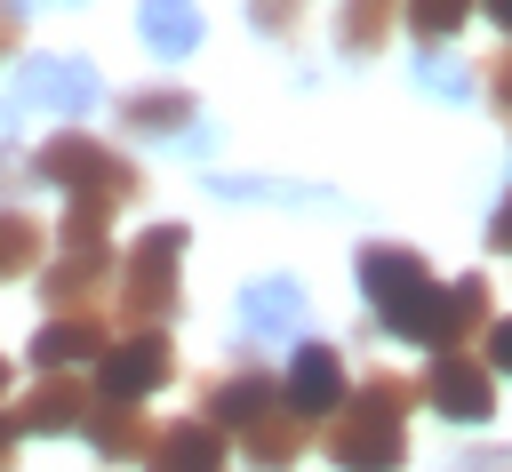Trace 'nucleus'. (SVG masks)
<instances>
[{
	"label": "nucleus",
	"mask_w": 512,
	"mask_h": 472,
	"mask_svg": "<svg viewBox=\"0 0 512 472\" xmlns=\"http://www.w3.org/2000/svg\"><path fill=\"white\" fill-rule=\"evenodd\" d=\"M152 472H224V432L208 424V416H184V424H160V440H152V456H144Z\"/></svg>",
	"instance_id": "13"
},
{
	"label": "nucleus",
	"mask_w": 512,
	"mask_h": 472,
	"mask_svg": "<svg viewBox=\"0 0 512 472\" xmlns=\"http://www.w3.org/2000/svg\"><path fill=\"white\" fill-rule=\"evenodd\" d=\"M104 312H56L40 336H32V368L48 376V368H96L104 360Z\"/></svg>",
	"instance_id": "10"
},
{
	"label": "nucleus",
	"mask_w": 512,
	"mask_h": 472,
	"mask_svg": "<svg viewBox=\"0 0 512 472\" xmlns=\"http://www.w3.org/2000/svg\"><path fill=\"white\" fill-rule=\"evenodd\" d=\"M40 248H48V232H40L24 208H0V280L32 272V264H40Z\"/></svg>",
	"instance_id": "19"
},
{
	"label": "nucleus",
	"mask_w": 512,
	"mask_h": 472,
	"mask_svg": "<svg viewBox=\"0 0 512 472\" xmlns=\"http://www.w3.org/2000/svg\"><path fill=\"white\" fill-rule=\"evenodd\" d=\"M424 80H432V88H440V96H456V88H464V72H456V64H448V56H432V48H424Z\"/></svg>",
	"instance_id": "25"
},
{
	"label": "nucleus",
	"mask_w": 512,
	"mask_h": 472,
	"mask_svg": "<svg viewBox=\"0 0 512 472\" xmlns=\"http://www.w3.org/2000/svg\"><path fill=\"white\" fill-rule=\"evenodd\" d=\"M88 408H96V384L80 376V368H48L24 400H16V432H80L88 424Z\"/></svg>",
	"instance_id": "7"
},
{
	"label": "nucleus",
	"mask_w": 512,
	"mask_h": 472,
	"mask_svg": "<svg viewBox=\"0 0 512 472\" xmlns=\"http://www.w3.org/2000/svg\"><path fill=\"white\" fill-rule=\"evenodd\" d=\"M240 448H248V464H256V472H288V464L312 448V416H296L288 400H272V408L240 432Z\"/></svg>",
	"instance_id": "12"
},
{
	"label": "nucleus",
	"mask_w": 512,
	"mask_h": 472,
	"mask_svg": "<svg viewBox=\"0 0 512 472\" xmlns=\"http://www.w3.org/2000/svg\"><path fill=\"white\" fill-rule=\"evenodd\" d=\"M144 40L160 48V56H184V48H200V8L192 0H144Z\"/></svg>",
	"instance_id": "16"
},
{
	"label": "nucleus",
	"mask_w": 512,
	"mask_h": 472,
	"mask_svg": "<svg viewBox=\"0 0 512 472\" xmlns=\"http://www.w3.org/2000/svg\"><path fill=\"white\" fill-rule=\"evenodd\" d=\"M248 16H256V32H296L304 0H248Z\"/></svg>",
	"instance_id": "22"
},
{
	"label": "nucleus",
	"mask_w": 512,
	"mask_h": 472,
	"mask_svg": "<svg viewBox=\"0 0 512 472\" xmlns=\"http://www.w3.org/2000/svg\"><path fill=\"white\" fill-rule=\"evenodd\" d=\"M416 280H432V264H424L416 248H400V240H368V248H360V288H368V304H392V296H408Z\"/></svg>",
	"instance_id": "15"
},
{
	"label": "nucleus",
	"mask_w": 512,
	"mask_h": 472,
	"mask_svg": "<svg viewBox=\"0 0 512 472\" xmlns=\"http://www.w3.org/2000/svg\"><path fill=\"white\" fill-rule=\"evenodd\" d=\"M480 8H488V24H496V32H512V0H480Z\"/></svg>",
	"instance_id": "29"
},
{
	"label": "nucleus",
	"mask_w": 512,
	"mask_h": 472,
	"mask_svg": "<svg viewBox=\"0 0 512 472\" xmlns=\"http://www.w3.org/2000/svg\"><path fill=\"white\" fill-rule=\"evenodd\" d=\"M168 376H176L168 336H160V328H128V336L104 344V360H96V400H144V392H160Z\"/></svg>",
	"instance_id": "4"
},
{
	"label": "nucleus",
	"mask_w": 512,
	"mask_h": 472,
	"mask_svg": "<svg viewBox=\"0 0 512 472\" xmlns=\"http://www.w3.org/2000/svg\"><path fill=\"white\" fill-rule=\"evenodd\" d=\"M480 360L512 376V320H488V344H480Z\"/></svg>",
	"instance_id": "24"
},
{
	"label": "nucleus",
	"mask_w": 512,
	"mask_h": 472,
	"mask_svg": "<svg viewBox=\"0 0 512 472\" xmlns=\"http://www.w3.org/2000/svg\"><path fill=\"white\" fill-rule=\"evenodd\" d=\"M8 456H16V424L0 416V472H8Z\"/></svg>",
	"instance_id": "30"
},
{
	"label": "nucleus",
	"mask_w": 512,
	"mask_h": 472,
	"mask_svg": "<svg viewBox=\"0 0 512 472\" xmlns=\"http://www.w3.org/2000/svg\"><path fill=\"white\" fill-rule=\"evenodd\" d=\"M472 8H480V0H400L408 32H416V40H432V48H440V40H456Z\"/></svg>",
	"instance_id": "20"
},
{
	"label": "nucleus",
	"mask_w": 512,
	"mask_h": 472,
	"mask_svg": "<svg viewBox=\"0 0 512 472\" xmlns=\"http://www.w3.org/2000/svg\"><path fill=\"white\" fill-rule=\"evenodd\" d=\"M424 400V384L416 376H400V368H376V376H360V392L328 416V456H336V472H400V456H408V408Z\"/></svg>",
	"instance_id": "1"
},
{
	"label": "nucleus",
	"mask_w": 512,
	"mask_h": 472,
	"mask_svg": "<svg viewBox=\"0 0 512 472\" xmlns=\"http://www.w3.org/2000/svg\"><path fill=\"white\" fill-rule=\"evenodd\" d=\"M176 264H184V224H152L128 264H120V288H112V312L128 328H160L176 312Z\"/></svg>",
	"instance_id": "3"
},
{
	"label": "nucleus",
	"mask_w": 512,
	"mask_h": 472,
	"mask_svg": "<svg viewBox=\"0 0 512 472\" xmlns=\"http://www.w3.org/2000/svg\"><path fill=\"white\" fill-rule=\"evenodd\" d=\"M104 280H112V248H64L40 272V304H56V312H104Z\"/></svg>",
	"instance_id": "9"
},
{
	"label": "nucleus",
	"mask_w": 512,
	"mask_h": 472,
	"mask_svg": "<svg viewBox=\"0 0 512 472\" xmlns=\"http://www.w3.org/2000/svg\"><path fill=\"white\" fill-rule=\"evenodd\" d=\"M88 112L96 104V72L88 64H64V56H32L24 72H16V96H8V112Z\"/></svg>",
	"instance_id": "8"
},
{
	"label": "nucleus",
	"mask_w": 512,
	"mask_h": 472,
	"mask_svg": "<svg viewBox=\"0 0 512 472\" xmlns=\"http://www.w3.org/2000/svg\"><path fill=\"white\" fill-rule=\"evenodd\" d=\"M272 400H280L272 368H232V376H216V384L200 392V416H208L216 432H248V424H256Z\"/></svg>",
	"instance_id": "11"
},
{
	"label": "nucleus",
	"mask_w": 512,
	"mask_h": 472,
	"mask_svg": "<svg viewBox=\"0 0 512 472\" xmlns=\"http://www.w3.org/2000/svg\"><path fill=\"white\" fill-rule=\"evenodd\" d=\"M0 384H8V360H0Z\"/></svg>",
	"instance_id": "31"
},
{
	"label": "nucleus",
	"mask_w": 512,
	"mask_h": 472,
	"mask_svg": "<svg viewBox=\"0 0 512 472\" xmlns=\"http://www.w3.org/2000/svg\"><path fill=\"white\" fill-rule=\"evenodd\" d=\"M8 184H40V176H32V160H24V152H0V192H8Z\"/></svg>",
	"instance_id": "26"
},
{
	"label": "nucleus",
	"mask_w": 512,
	"mask_h": 472,
	"mask_svg": "<svg viewBox=\"0 0 512 472\" xmlns=\"http://www.w3.org/2000/svg\"><path fill=\"white\" fill-rule=\"evenodd\" d=\"M392 24H400V0H344V48H352V56L384 48Z\"/></svg>",
	"instance_id": "21"
},
{
	"label": "nucleus",
	"mask_w": 512,
	"mask_h": 472,
	"mask_svg": "<svg viewBox=\"0 0 512 472\" xmlns=\"http://www.w3.org/2000/svg\"><path fill=\"white\" fill-rule=\"evenodd\" d=\"M296 312H304L296 280H256V288H248V328H256V336H280V328H296Z\"/></svg>",
	"instance_id": "18"
},
{
	"label": "nucleus",
	"mask_w": 512,
	"mask_h": 472,
	"mask_svg": "<svg viewBox=\"0 0 512 472\" xmlns=\"http://www.w3.org/2000/svg\"><path fill=\"white\" fill-rule=\"evenodd\" d=\"M280 400L296 408V416H336L344 400H352V368H344V352L336 344H296L288 352V376H280Z\"/></svg>",
	"instance_id": "6"
},
{
	"label": "nucleus",
	"mask_w": 512,
	"mask_h": 472,
	"mask_svg": "<svg viewBox=\"0 0 512 472\" xmlns=\"http://www.w3.org/2000/svg\"><path fill=\"white\" fill-rule=\"evenodd\" d=\"M416 384H424V400H432L448 424H488V416H496V376H488V360H472V352H432V368H424Z\"/></svg>",
	"instance_id": "5"
},
{
	"label": "nucleus",
	"mask_w": 512,
	"mask_h": 472,
	"mask_svg": "<svg viewBox=\"0 0 512 472\" xmlns=\"http://www.w3.org/2000/svg\"><path fill=\"white\" fill-rule=\"evenodd\" d=\"M16 32H24V16H16V0H0V48H16Z\"/></svg>",
	"instance_id": "28"
},
{
	"label": "nucleus",
	"mask_w": 512,
	"mask_h": 472,
	"mask_svg": "<svg viewBox=\"0 0 512 472\" xmlns=\"http://www.w3.org/2000/svg\"><path fill=\"white\" fill-rule=\"evenodd\" d=\"M488 248H504V256H512V200L488 216Z\"/></svg>",
	"instance_id": "27"
},
{
	"label": "nucleus",
	"mask_w": 512,
	"mask_h": 472,
	"mask_svg": "<svg viewBox=\"0 0 512 472\" xmlns=\"http://www.w3.org/2000/svg\"><path fill=\"white\" fill-rule=\"evenodd\" d=\"M80 432L96 440V456H104V464H128V456H152V440H160V424H144V416H136V400H96Z\"/></svg>",
	"instance_id": "14"
},
{
	"label": "nucleus",
	"mask_w": 512,
	"mask_h": 472,
	"mask_svg": "<svg viewBox=\"0 0 512 472\" xmlns=\"http://www.w3.org/2000/svg\"><path fill=\"white\" fill-rule=\"evenodd\" d=\"M32 176H40V184H64L72 200H96V208H128V200L144 192V176H136L112 144H96L88 128H56V136L32 152Z\"/></svg>",
	"instance_id": "2"
},
{
	"label": "nucleus",
	"mask_w": 512,
	"mask_h": 472,
	"mask_svg": "<svg viewBox=\"0 0 512 472\" xmlns=\"http://www.w3.org/2000/svg\"><path fill=\"white\" fill-rule=\"evenodd\" d=\"M480 88H488V104H496V112H512V48H496V56H488Z\"/></svg>",
	"instance_id": "23"
},
{
	"label": "nucleus",
	"mask_w": 512,
	"mask_h": 472,
	"mask_svg": "<svg viewBox=\"0 0 512 472\" xmlns=\"http://www.w3.org/2000/svg\"><path fill=\"white\" fill-rule=\"evenodd\" d=\"M120 120H128V128H144V136H176V128L192 120V96H184V88H136Z\"/></svg>",
	"instance_id": "17"
}]
</instances>
